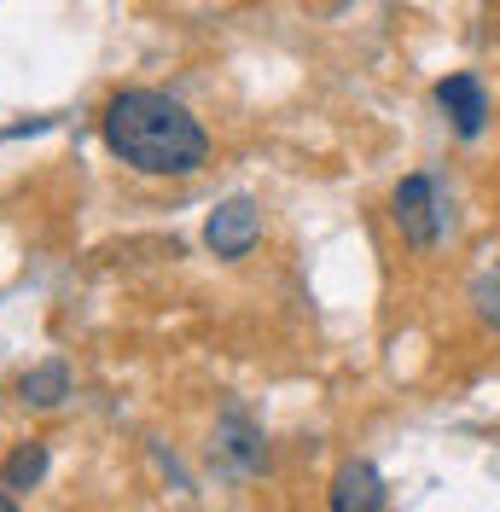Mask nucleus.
Returning <instances> with one entry per match:
<instances>
[{
	"instance_id": "nucleus-1",
	"label": "nucleus",
	"mask_w": 500,
	"mask_h": 512,
	"mask_svg": "<svg viewBox=\"0 0 500 512\" xmlns=\"http://www.w3.org/2000/svg\"><path fill=\"white\" fill-rule=\"evenodd\" d=\"M99 134L105 146L140 169V175H163V181H181V175H198L204 158H210V134L192 117L181 99L157 94V88H123V94L105 99L99 111Z\"/></svg>"
},
{
	"instance_id": "nucleus-2",
	"label": "nucleus",
	"mask_w": 500,
	"mask_h": 512,
	"mask_svg": "<svg viewBox=\"0 0 500 512\" xmlns=\"http://www.w3.org/2000/svg\"><path fill=\"white\" fill-rule=\"evenodd\" d=\"M390 216H396V227H402V239L413 251H431L442 233V204L431 175H402L396 192H390Z\"/></svg>"
},
{
	"instance_id": "nucleus-3",
	"label": "nucleus",
	"mask_w": 500,
	"mask_h": 512,
	"mask_svg": "<svg viewBox=\"0 0 500 512\" xmlns=\"http://www.w3.org/2000/svg\"><path fill=\"white\" fill-rule=\"evenodd\" d=\"M256 239H262V210H256L250 198H221L216 210H210V222H204V245H210L221 262L250 256Z\"/></svg>"
},
{
	"instance_id": "nucleus-4",
	"label": "nucleus",
	"mask_w": 500,
	"mask_h": 512,
	"mask_svg": "<svg viewBox=\"0 0 500 512\" xmlns=\"http://www.w3.org/2000/svg\"><path fill=\"white\" fill-rule=\"evenodd\" d=\"M437 105L448 111V123H454V134H483V117H489V94H483V82L471 76V70H460V76H448V82H437Z\"/></svg>"
},
{
	"instance_id": "nucleus-5",
	"label": "nucleus",
	"mask_w": 500,
	"mask_h": 512,
	"mask_svg": "<svg viewBox=\"0 0 500 512\" xmlns=\"http://www.w3.org/2000/svg\"><path fill=\"white\" fill-rule=\"evenodd\" d=\"M332 512H384V478L367 460H344L332 478Z\"/></svg>"
},
{
	"instance_id": "nucleus-6",
	"label": "nucleus",
	"mask_w": 500,
	"mask_h": 512,
	"mask_svg": "<svg viewBox=\"0 0 500 512\" xmlns=\"http://www.w3.org/2000/svg\"><path fill=\"white\" fill-rule=\"evenodd\" d=\"M64 390H70V373H64L59 361H53V367H35V373H24V379H18V396H24V402H35V408H59Z\"/></svg>"
},
{
	"instance_id": "nucleus-7",
	"label": "nucleus",
	"mask_w": 500,
	"mask_h": 512,
	"mask_svg": "<svg viewBox=\"0 0 500 512\" xmlns=\"http://www.w3.org/2000/svg\"><path fill=\"white\" fill-rule=\"evenodd\" d=\"M41 472H47V448H41V443H18V454L0 466L6 489H35V483H41Z\"/></svg>"
},
{
	"instance_id": "nucleus-8",
	"label": "nucleus",
	"mask_w": 500,
	"mask_h": 512,
	"mask_svg": "<svg viewBox=\"0 0 500 512\" xmlns=\"http://www.w3.org/2000/svg\"><path fill=\"white\" fill-rule=\"evenodd\" d=\"M227 437H233V443H227V454H233L239 466H262V448L250 443V431H245V414H239V408L227 414Z\"/></svg>"
},
{
	"instance_id": "nucleus-9",
	"label": "nucleus",
	"mask_w": 500,
	"mask_h": 512,
	"mask_svg": "<svg viewBox=\"0 0 500 512\" xmlns=\"http://www.w3.org/2000/svg\"><path fill=\"white\" fill-rule=\"evenodd\" d=\"M471 297H477V315L489 320V326H500V268H489V274L477 280V291H471Z\"/></svg>"
},
{
	"instance_id": "nucleus-10",
	"label": "nucleus",
	"mask_w": 500,
	"mask_h": 512,
	"mask_svg": "<svg viewBox=\"0 0 500 512\" xmlns=\"http://www.w3.org/2000/svg\"><path fill=\"white\" fill-rule=\"evenodd\" d=\"M0 512H18V507H12V495H0Z\"/></svg>"
}]
</instances>
